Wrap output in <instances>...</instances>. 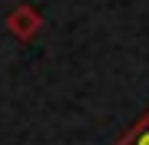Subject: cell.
Returning <instances> with one entry per match:
<instances>
[{
	"label": "cell",
	"mask_w": 149,
	"mask_h": 145,
	"mask_svg": "<svg viewBox=\"0 0 149 145\" xmlns=\"http://www.w3.org/2000/svg\"><path fill=\"white\" fill-rule=\"evenodd\" d=\"M116 145H149V109L143 112V119H139L129 132H123V139Z\"/></svg>",
	"instance_id": "7a4b0ae2"
},
{
	"label": "cell",
	"mask_w": 149,
	"mask_h": 145,
	"mask_svg": "<svg viewBox=\"0 0 149 145\" xmlns=\"http://www.w3.org/2000/svg\"><path fill=\"white\" fill-rule=\"evenodd\" d=\"M7 30L13 33V40L27 43V40H33L43 30V13L37 7H30V3H17L13 10L7 13Z\"/></svg>",
	"instance_id": "6da1fadb"
}]
</instances>
